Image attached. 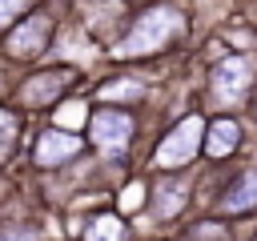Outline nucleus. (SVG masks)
<instances>
[{
  "mask_svg": "<svg viewBox=\"0 0 257 241\" xmlns=\"http://www.w3.org/2000/svg\"><path fill=\"white\" fill-rule=\"evenodd\" d=\"M76 116H84V104H80V100H68V108L56 112V125H60V129H76V125H80Z\"/></svg>",
  "mask_w": 257,
  "mask_h": 241,
  "instance_id": "14",
  "label": "nucleus"
},
{
  "mask_svg": "<svg viewBox=\"0 0 257 241\" xmlns=\"http://www.w3.org/2000/svg\"><path fill=\"white\" fill-rule=\"evenodd\" d=\"M181 28V16L173 8H149L133 28L128 36L116 44V56H141V52H157L161 44H169Z\"/></svg>",
  "mask_w": 257,
  "mask_h": 241,
  "instance_id": "1",
  "label": "nucleus"
},
{
  "mask_svg": "<svg viewBox=\"0 0 257 241\" xmlns=\"http://www.w3.org/2000/svg\"><path fill=\"white\" fill-rule=\"evenodd\" d=\"M253 205H257V169L241 173V177L221 193V209H225V213H245V209H253Z\"/></svg>",
  "mask_w": 257,
  "mask_h": 241,
  "instance_id": "8",
  "label": "nucleus"
},
{
  "mask_svg": "<svg viewBox=\"0 0 257 241\" xmlns=\"http://www.w3.org/2000/svg\"><path fill=\"white\" fill-rule=\"evenodd\" d=\"M237 141H241V129H237V120L221 116V120H213V129H209L205 153H209V157H229V153L237 149Z\"/></svg>",
  "mask_w": 257,
  "mask_h": 241,
  "instance_id": "10",
  "label": "nucleus"
},
{
  "mask_svg": "<svg viewBox=\"0 0 257 241\" xmlns=\"http://www.w3.org/2000/svg\"><path fill=\"white\" fill-rule=\"evenodd\" d=\"M201 116H181L173 133L161 137L157 153H153V165L157 169H181L185 161H193V153L201 149Z\"/></svg>",
  "mask_w": 257,
  "mask_h": 241,
  "instance_id": "2",
  "label": "nucleus"
},
{
  "mask_svg": "<svg viewBox=\"0 0 257 241\" xmlns=\"http://www.w3.org/2000/svg\"><path fill=\"white\" fill-rule=\"evenodd\" d=\"M92 125V141L100 145V149H124L128 145V137H133V116L124 112V108H96L92 116H88Z\"/></svg>",
  "mask_w": 257,
  "mask_h": 241,
  "instance_id": "4",
  "label": "nucleus"
},
{
  "mask_svg": "<svg viewBox=\"0 0 257 241\" xmlns=\"http://www.w3.org/2000/svg\"><path fill=\"white\" fill-rule=\"evenodd\" d=\"M100 96H108V100H112V96H141V84H137V80H108V84L100 88Z\"/></svg>",
  "mask_w": 257,
  "mask_h": 241,
  "instance_id": "13",
  "label": "nucleus"
},
{
  "mask_svg": "<svg viewBox=\"0 0 257 241\" xmlns=\"http://www.w3.org/2000/svg\"><path fill=\"white\" fill-rule=\"evenodd\" d=\"M0 241H36V229H0Z\"/></svg>",
  "mask_w": 257,
  "mask_h": 241,
  "instance_id": "16",
  "label": "nucleus"
},
{
  "mask_svg": "<svg viewBox=\"0 0 257 241\" xmlns=\"http://www.w3.org/2000/svg\"><path fill=\"white\" fill-rule=\"evenodd\" d=\"M72 84V72L68 68H48V72H36L24 88H20V96H24V104H48L52 96H60L64 88Z\"/></svg>",
  "mask_w": 257,
  "mask_h": 241,
  "instance_id": "6",
  "label": "nucleus"
},
{
  "mask_svg": "<svg viewBox=\"0 0 257 241\" xmlns=\"http://www.w3.org/2000/svg\"><path fill=\"white\" fill-rule=\"evenodd\" d=\"M28 4H32V0H0V24H12Z\"/></svg>",
  "mask_w": 257,
  "mask_h": 241,
  "instance_id": "15",
  "label": "nucleus"
},
{
  "mask_svg": "<svg viewBox=\"0 0 257 241\" xmlns=\"http://www.w3.org/2000/svg\"><path fill=\"white\" fill-rule=\"evenodd\" d=\"M48 32H52L48 16H28L24 24H16V28H12V36H8V56H16V60H28V56L44 52V44H48Z\"/></svg>",
  "mask_w": 257,
  "mask_h": 241,
  "instance_id": "5",
  "label": "nucleus"
},
{
  "mask_svg": "<svg viewBox=\"0 0 257 241\" xmlns=\"http://www.w3.org/2000/svg\"><path fill=\"white\" fill-rule=\"evenodd\" d=\"M16 149V116L0 108V165L8 161V153Z\"/></svg>",
  "mask_w": 257,
  "mask_h": 241,
  "instance_id": "12",
  "label": "nucleus"
},
{
  "mask_svg": "<svg viewBox=\"0 0 257 241\" xmlns=\"http://www.w3.org/2000/svg\"><path fill=\"white\" fill-rule=\"evenodd\" d=\"M80 153V141L72 137V133H44L40 141H36V153H32V161L36 165H44V169H52V165H64L68 157H76Z\"/></svg>",
  "mask_w": 257,
  "mask_h": 241,
  "instance_id": "7",
  "label": "nucleus"
},
{
  "mask_svg": "<svg viewBox=\"0 0 257 241\" xmlns=\"http://www.w3.org/2000/svg\"><path fill=\"white\" fill-rule=\"evenodd\" d=\"M124 237V225H120V217H112V213H100L88 229H84V241H120Z\"/></svg>",
  "mask_w": 257,
  "mask_h": 241,
  "instance_id": "11",
  "label": "nucleus"
},
{
  "mask_svg": "<svg viewBox=\"0 0 257 241\" xmlns=\"http://www.w3.org/2000/svg\"><path fill=\"white\" fill-rule=\"evenodd\" d=\"M249 76H253V68H249V60L245 56H225V60H217V68H213V96L221 100V104H237L241 96H245V88H249Z\"/></svg>",
  "mask_w": 257,
  "mask_h": 241,
  "instance_id": "3",
  "label": "nucleus"
},
{
  "mask_svg": "<svg viewBox=\"0 0 257 241\" xmlns=\"http://www.w3.org/2000/svg\"><path fill=\"white\" fill-rule=\"evenodd\" d=\"M189 201V185L185 181H161L157 189H153V213L157 217H177L181 213V205Z\"/></svg>",
  "mask_w": 257,
  "mask_h": 241,
  "instance_id": "9",
  "label": "nucleus"
}]
</instances>
